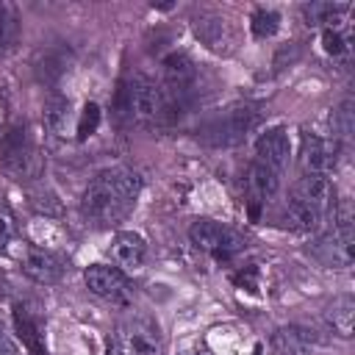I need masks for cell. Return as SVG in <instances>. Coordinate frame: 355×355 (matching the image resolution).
I'll return each instance as SVG.
<instances>
[{
    "label": "cell",
    "instance_id": "cell-10",
    "mask_svg": "<svg viewBox=\"0 0 355 355\" xmlns=\"http://www.w3.org/2000/svg\"><path fill=\"white\" fill-rule=\"evenodd\" d=\"M338 161V147L330 139H322L316 133H305L302 136V147H300V164L305 175H330L336 169Z\"/></svg>",
    "mask_w": 355,
    "mask_h": 355
},
{
    "label": "cell",
    "instance_id": "cell-26",
    "mask_svg": "<svg viewBox=\"0 0 355 355\" xmlns=\"http://www.w3.org/2000/svg\"><path fill=\"white\" fill-rule=\"evenodd\" d=\"M14 236H17V219L6 205H0V250H6Z\"/></svg>",
    "mask_w": 355,
    "mask_h": 355
},
{
    "label": "cell",
    "instance_id": "cell-19",
    "mask_svg": "<svg viewBox=\"0 0 355 355\" xmlns=\"http://www.w3.org/2000/svg\"><path fill=\"white\" fill-rule=\"evenodd\" d=\"M280 222H283V227H288V230L311 233V230H316L324 219H322L316 211H311L308 205H302V202H297V200H288V202H286V208H283Z\"/></svg>",
    "mask_w": 355,
    "mask_h": 355
},
{
    "label": "cell",
    "instance_id": "cell-14",
    "mask_svg": "<svg viewBox=\"0 0 355 355\" xmlns=\"http://www.w3.org/2000/svg\"><path fill=\"white\" fill-rule=\"evenodd\" d=\"M108 252H111V261H114V266L119 272H133L147 258V241L139 233H133V230H119L111 239Z\"/></svg>",
    "mask_w": 355,
    "mask_h": 355
},
{
    "label": "cell",
    "instance_id": "cell-8",
    "mask_svg": "<svg viewBox=\"0 0 355 355\" xmlns=\"http://www.w3.org/2000/svg\"><path fill=\"white\" fill-rule=\"evenodd\" d=\"M291 200L308 205L311 211H316L322 219H327L330 214H336V186L330 183L327 175H302L294 183Z\"/></svg>",
    "mask_w": 355,
    "mask_h": 355
},
{
    "label": "cell",
    "instance_id": "cell-3",
    "mask_svg": "<svg viewBox=\"0 0 355 355\" xmlns=\"http://www.w3.org/2000/svg\"><path fill=\"white\" fill-rule=\"evenodd\" d=\"M313 255L324 266H333V269L352 266V222H349L347 211L333 214V227L316 239Z\"/></svg>",
    "mask_w": 355,
    "mask_h": 355
},
{
    "label": "cell",
    "instance_id": "cell-24",
    "mask_svg": "<svg viewBox=\"0 0 355 355\" xmlns=\"http://www.w3.org/2000/svg\"><path fill=\"white\" fill-rule=\"evenodd\" d=\"M250 28H252V33H255L258 39H266V36H272V33L280 28V14L272 11V8H258V11L250 17Z\"/></svg>",
    "mask_w": 355,
    "mask_h": 355
},
{
    "label": "cell",
    "instance_id": "cell-11",
    "mask_svg": "<svg viewBox=\"0 0 355 355\" xmlns=\"http://www.w3.org/2000/svg\"><path fill=\"white\" fill-rule=\"evenodd\" d=\"M288 158H291V141H288L286 128L277 125V128H269L266 133H261V139L255 141V164L280 175L288 166Z\"/></svg>",
    "mask_w": 355,
    "mask_h": 355
},
{
    "label": "cell",
    "instance_id": "cell-2",
    "mask_svg": "<svg viewBox=\"0 0 355 355\" xmlns=\"http://www.w3.org/2000/svg\"><path fill=\"white\" fill-rule=\"evenodd\" d=\"M189 239L197 250H202V252H208L219 261H227V258H233L236 252L244 250V239L233 227H227L222 222H214V219H197L189 227Z\"/></svg>",
    "mask_w": 355,
    "mask_h": 355
},
{
    "label": "cell",
    "instance_id": "cell-28",
    "mask_svg": "<svg viewBox=\"0 0 355 355\" xmlns=\"http://www.w3.org/2000/svg\"><path fill=\"white\" fill-rule=\"evenodd\" d=\"M183 355H200V352H183Z\"/></svg>",
    "mask_w": 355,
    "mask_h": 355
},
{
    "label": "cell",
    "instance_id": "cell-21",
    "mask_svg": "<svg viewBox=\"0 0 355 355\" xmlns=\"http://www.w3.org/2000/svg\"><path fill=\"white\" fill-rule=\"evenodd\" d=\"M352 316H355V300L352 297H336L330 311H327V319L333 324V330L341 336V338H349L352 336Z\"/></svg>",
    "mask_w": 355,
    "mask_h": 355
},
{
    "label": "cell",
    "instance_id": "cell-12",
    "mask_svg": "<svg viewBox=\"0 0 355 355\" xmlns=\"http://www.w3.org/2000/svg\"><path fill=\"white\" fill-rule=\"evenodd\" d=\"M277 178H280L277 172H272V169H266V166H261L255 161L250 164V169L244 175V191H247V205H250V216L252 219H258L261 208L277 191V183H280Z\"/></svg>",
    "mask_w": 355,
    "mask_h": 355
},
{
    "label": "cell",
    "instance_id": "cell-13",
    "mask_svg": "<svg viewBox=\"0 0 355 355\" xmlns=\"http://www.w3.org/2000/svg\"><path fill=\"white\" fill-rule=\"evenodd\" d=\"M19 263H22V272H25L33 283H42V286H53V283H58L61 275H64L61 258L53 255V252H47V250H42V247H25Z\"/></svg>",
    "mask_w": 355,
    "mask_h": 355
},
{
    "label": "cell",
    "instance_id": "cell-27",
    "mask_svg": "<svg viewBox=\"0 0 355 355\" xmlns=\"http://www.w3.org/2000/svg\"><path fill=\"white\" fill-rule=\"evenodd\" d=\"M333 125H336V133H338L341 139H349V133H352V111H349V103H344V105L336 111Z\"/></svg>",
    "mask_w": 355,
    "mask_h": 355
},
{
    "label": "cell",
    "instance_id": "cell-4",
    "mask_svg": "<svg viewBox=\"0 0 355 355\" xmlns=\"http://www.w3.org/2000/svg\"><path fill=\"white\" fill-rule=\"evenodd\" d=\"M255 122H258V111L250 105H239V108H230L225 116L208 122L202 130V139L216 147H230V144H239L255 128Z\"/></svg>",
    "mask_w": 355,
    "mask_h": 355
},
{
    "label": "cell",
    "instance_id": "cell-25",
    "mask_svg": "<svg viewBox=\"0 0 355 355\" xmlns=\"http://www.w3.org/2000/svg\"><path fill=\"white\" fill-rule=\"evenodd\" d=\"M97 125H100V105H97V103H86V105H83V111H80L78 128H75L78 139H86V136H92V133L97 130Z\"/></svg>",
    "mask_w": 355,
    "mask_h": 355
},
{
    "label": "cell",
    "instance_id": "cell-20",
    "mask_svg": "<svg viewBox=\"0 0 355 355\" xmlns=\"http://www.w3.org/2000/svg\"><path fill=\"white\" fill-rule=\"evenodd\" d=\"M69 69V53L61 47L47 50L39 61H36V75L42 83H58Z\"/></svg>",
    "mask_w": 355,
    "mask_h": 355
},
{
    "label": "cell",
    "instance_id": "cell-1",
    "mask_svg": "<svg viewBox=\"0 0 355 355\" xmlns=\"http://www.w3.org/2000/svg\"><path fill=\"white\" fill-rule=\"evenodd\" d=\"M139 191H141V178L133 169L114 166V169L100 172L86 186L83 200H80V211L92 225L111 227L133 211Z\"/></svg>",
    "mask_w": 355,
    "mask_h": 355
},
{
    "label": "cell",
    "instance_id": "cell-5",
    "mask_svg": "<svg viewBox=\"0 0 355 355\" xmlns=\"http://www.w3.org/2000/svg\"><path fill=\"white\" fill-rule=\"evenodd\" d=\"M161 352V336L158 327L147 319L125 322L114 333V355H158Z\"/></svg>",
    "mask_w": 355,
    "mask_h": 355
},
{
    "label": "cell",
    "instance_id": "cell-23",
    "mask_svg": "<svg viewBox=\"0 0 355 355\" xmlns=\"http://www.w3.org/2000/svg\"><path fill=\"white\" fill-rule=\"evenodd\" d=\"M44 125H47V130L64 136V130L69 125V100L67 97H50L44 103Z\"/></svg>",
    "mask_w": 355,
    "mask_h": 355
},
{
    "label": "cell",
    "instance_id": "cell-22",
    "mask_svg": "<svg viewBox=\"0 0 355 355\" xmlns=\"http://www.w3.org/2000/svg\"><path fill=\"white\" fill-rule=\"evenodd\" d=\"M19 39V14L14 3H0V55H6Z\"/></svg>",
    "mask_w": 355,
    "mask_h": 355
},
{
    "label": "cell",
    "instance_id": "cell-7",
    "mask_svg": "<svg viewBox=\"0 0 355 355\" xmlns=\"http://www.w3.org/2000/svg\"><path fill=\"white\" fill-rule=\"evenodd\" d=\"M128 103H130V119L136 122H153L164 114L166 108V97H164V89L155 86L150 78L144 75H136L130 83H128Z\"/></svg>",
    "mask_w": 355,
    "mask_h": 355
},
{
    "label": "cell",
    "instance_id": "cell-9",
    "mask_svg": "<svg viewBox=\"0 0 355 355\" xmlns=\"http://www.w3.org/2000/svg\"><path fill=\"white\" fill-rule=\"evenodd\" d=\"M83 280H86V288L94 294V297H103V300H111V302H125L128 294H130V286H128V277L116 269V266H108V263H94L83 272Z\"/></svg>",
    "mask_w": 355,
    "mask_h": 355
},
{
    "label": "cell",
    "instance_id": "cell-6",
    "mask_svg": "<svg viewBox=\"0 0 355 355\" xmlns=\"http://www.w3.org/2000/svg\"><path fill=\"white\" fill-rule=\"evenodd\" d=\"M0 155H3V166L17 180H28L39 172V155L31 139L25 136V130H11L0 144Z\"/></svg>",
    "mask_w": 355,
    "mask_h": 355
},
{
    "label": "cell",
    "instance_id": "cell-17",
    "mask_svg": "<svg viewBox=\"0 0 355 355\" xmlns=\"http://www.w3.org/2000/svg\"><path fill=\"white\" fill-rule=\"evenodd\" d=\"M322 50L333 61H347L352 55V28H349V22L322 28Z\"/></svg>",
    "mask_w": 355,
    "mask_h": 355
},
{
    "label": "cell",
    "instance_id": "cell-16",
    "mask_svg": "<svg viewBox=\"0 0 355 355\" xmlns=\"http://www.w3.org/2000/svg\"><path fill=\"white\" fill-rule=\"evenodd\" d=\"M164 78L172 94L183 97L194 83V64L186 53H172L164 58Z\"/></svg>",
    "mask_w": 355,
    "mask_h": 355
},
{
    "label": "cell",
    "instance_id": "cell-18",
    "mask_svg": "<svg viewBox=\"0 0 355 355\" xmlns=\"http://www.w3.org/2000/svg\"><path fill=\"white\" fill-rule=\"evenodd\" d=\"M349 11H352V6H344V3H305L302 6V17L313 28H327V25L347 22Z\"/></svg>",
    "mask_w": 355,
    "mask_h": 355
},
{
    "label": "cell",
    "instance_id": "cell-15",
    "mask_svg": "<svg viewBox=\"0 0 355 355\" xmlns=\"http://www.w3.org/2000/svg\"><path fill=\"white\" fill-rule=\"evenodd\" d=\"M14 330L22 338V344L28 347L31 355H47L44 347V333H42V319L36 316V311L25 302L14 305Z\"/></svg>",
    "mask_w": 355,
    "mask_h": 355
}]
</instances>
